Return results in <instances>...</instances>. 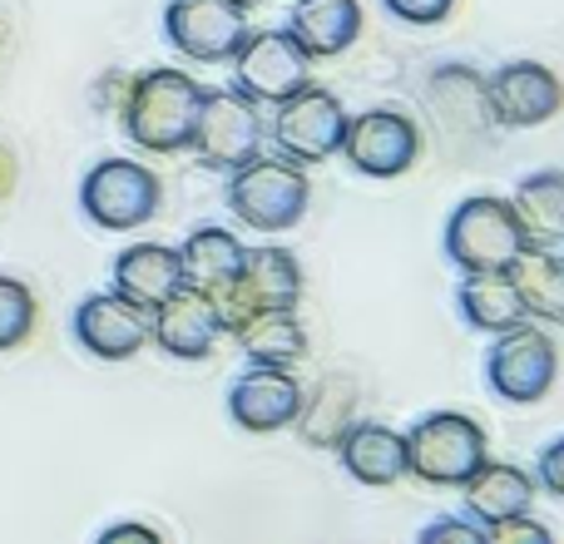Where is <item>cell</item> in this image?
Here are the masks:
<instances>
[{
	"mask_svg": "<svg viewBox=\"0 0 564 544\" xmlns=\"http://www.w3.org/2000/svg\"><path fill=\"white\" fill-rule=\"evenodd\" d=\"M204 95L208 89L174 65H154L144 75H129L124 105H119L124 139L134 149H144V154H184L194 144Z\"/></svg>",
	"mask_w": 564,
	"mask_h": 544,
	"instance_id": "6da1fadb",
	"label": "cell"
},
{
	"mask_svg": "<svg viewBox=\"0 0 564 544\" xmlns=\"http://www.w3.org/2000/svg\"><path fill=\"white\" fill-rule=\"evenodd\" d=\"M224 204L253 233H288V228H297L307 218V204H312L307 168L258 154L224 178Z\"/></svg>",
	"mask_w": 564,
	"mask_h": 544,
	"instance_id": "7a4b0ae2",
	"label": "cell"
},
{
	"mask_svg": "<svg viewBox=\"0 0 564 544\" xmlns=\"http://www.w3.org/2000/svg\"><path fill=\"white\" fill-rule=\"evenodd\" d=\"M406 436V476L436 490H460L490 460L486 426L466 411H426Z\"/></svg>",
	"mask_w": 564,
	"mask_h": 544,
	"instance_id": "3957f363",
	"label": "cell"
},
{
	"mask_svg": "<svg viewBox=\"0 0 564 544\" xmlns=\"http://www.w3.org/2000/svg\"><path fill=\"white\" fill-rule=\"evenodd\" d=\"M441 248H446V263H456L460 272H506L525 253V233L510 214V198L470 194L451 208Z\"/></svg>",
	"mask_w": 564,
	"mask_h": 544,
	"instance_id": "277c9868",
	"label": "cell"
},
{
	"mask_svg": "<svg viewBox=\"0 0 564 544\" xmlns=\"http://www.w3.org/2000/svg\"><path fill=\"white\" fill-rule=\"evenodd\" d=\"M164 204V184L139 159H99L79 178V214L105 233H134Z\"/></svg>",
	"mask_w": 564,
	"mask_h": 544,
	"instance_id": "5b68a950",
	"label": "cell"
},
{
	"mask_svg": "<svg viewBox=\"0 0 564 544\" xmlns=\"http://www.w3.org/2000/svg\"><path fill=\"white\" fill-rule=\"evenodd\" d=\"M560 377V347L545 327L520 322V327L490 337L486 351V387L496 391V401L506 406H535L555 391Z\"/></svg>",
	"mask_w": 564,
	"mask_h": 544,
	"instance_id": "8992f818",
	"label": "cell"
},
{
	"mask_svg": "<svg viewBox=\"0 0 564 544\" xmlns=\"http://www.w3.org/2000/svg\"><path fill=\"white\" fill-rule=\"evenodd\" d=\"M312 85V59L288 30H248L238 55L228 59V89L258 109H273Z\"/></svg>",
	"mask_w": 564,
	"mask_h": 544,
	"instance_id": "52a82bcc",
	"label": "cell"
},
{
	"mask_svg": "<svg viewBox=\"0 0 564 544\" xmlns=\"http://www.w3.org/2000/svg\"><path fill=\"white\" fill-rule=\"evenodd\" d=\"M347 105H341L332 89L307 85L292 99L273 105V119H268V139H273L278 159L307 168V164H327V159L341 154V134H347Z\"/></svg>",
	"mask_w": 564,
	"mask_h": 544,
	"instance_id": "ba28073f",
	"label": "cell"
},
{
	"mask_svg": "<svg viewBox=\"0 0 564 544\" xmlns=\"http://www.w3.org/2000/svg\"><path fill=\"white\" fill-rule=\"evenodd\" d=\"M263 144H268L263 109L238 99L234 89H208L204 109H198V124H194V144H188L198 154V164L228 178L248 159L263 154Z\"/></svg>",
	"mask_w": 564,
	"mask_h": 544,
	"instance_id": "9c48e42d",
	"label": "cell"
},
{
	"mask_svg": "<svg viewBox=\"0 0 564 544\" xmlns=\"http://www.w3.org/2000/svg\"><path fill=\"white\" fill-rule=\"evenodd\" d=\"M248 30V0H164V40L194 65H228Z\"/></svg>",
	"mask_w": 564,
	"mask_h": 544,
	"instance_id": "30bf717a",
	"label": "cell"
},
{
	"mask_svg": "<svg viewBox=\"0 0 564 544\" xmlns=\"http://www.w3.org/2000/svg\"><path fill=\"white\" fill-rule=\"evenodd\" d=\"M421 124L411 115L391 105L361 109L347 119V134H341V159L351 164V174L361 178H401L411 164L421 159Z\"/></svg>",
	"mask_w": 564,
	"mask_h": 544,
	"instance_id": "8fae6325",
	"label": "cell"
},
{
	"mask_svg": "<svg viewBox=\"0 0 564 544\" xmlns=\"http://www.w3.org/2000/svg\"><path fill=\"white\" fill-rule=\"evenodd\" d=\"M486 105L500 129H535L564 109V85L540 59H506L486 75Z\"/></svg>",
	"mask_w": 564,
	"mask_h": 544,
	"instance_id": "7c38bea8",
	"label": "cell"
},
{
	"mask_svg": "<svg viewBox=\"0 0 564 544\" xmlns=\"http://www.w3.org/2000/svg\"><path fill=\"white\" fill-rule=\"evenodd\" d=\"M302 387L292 371L282 367H243L234 381H228V421L238 431H253V436H273V431H288L302 411Z\"/></svg>",
	"mask_w": 564,
	"mask_h": 544,
	"instance_id": "4fadbf2b",
	"label": "cell"
},
{
	"mask_svg": "<svg viewBox=\"0 0 564 544\" xmlns=\"http://www.w3.org/2000/svg\"><path fill=\"white\" fill-rule=\"evenodd\" d=\"M69 331H75L79 351H89L95 361H129L149 347V312H139L119 292H89L79 297Z\"/></svg>",
	"mask_w": 564,
	"mask_h": 544,
	"instance_id": "5bb4252c",
	"label": "cell"
},
{
	"mask_svg": "<svg viewBox=\"0 0 564 544\" xmlns=\"http://www.w3.org/2000/svg\"><path fill=\"white\" fill-rule=\"evenodd\" d=\"M218 337H224V331H218V322H214V307H208V297L194 287H178L174 297L149 312V341L174 361L214 357Z\"/></svg>",
	"mask_w": 564,
	"mask_h": 544,
	"instance_id": "9a60e30c",
	"label": "cell"
},
{
	"mask_svg": "<svg viewBox=\"0 0 564 544\" xmlns=\"http://www.w3.org/2000/svg\"><path fill=\"white\" fill-rule=\"evenodd\" d=\"M332 450H337L341 470L367 490H387L406 480V436L387 421H351Z\"/></svg>",
	"mask_w": 564,
	"mask_h": 544,
	"instance_id": "2e32d148",
	"label": "cell"
},
{
	"mask_svg": "<svg viewBox=\"0 0 564 544\" xmlns=\"http://www.w3.org/2000/svg\"><path fill=\"white\" fill-rule=\"evenodd\" d=\"M184 287V268H178V248L169 243H129L109 263V292L134 302L139 312H154Z\"/></svg>",
	"mask_w": 564,
	"mask_h": 544,
	"instance_id": "e0dca14e",
	"label": "cell"
},
{
	"mask_svg": "<svg viewBox=\"0 0 564 544\" xmlns=\"http://www.w3.org/2000/svg\"><path fill=\"white\" fill-rule=\"evenodd\" d=\"M535 505V476L516 460H486L476 476L460 486V515L476 520L480 530L500 525V520L530 515Z\"/></svg>",
	"mask_w": 564,
	"mask_h": 544,
	"instance_id": "ac0fdd59",
	"label": "cell"
},
{
	"mask_svg": "<svg viewBox=\"0 0 564 544\" xmlns=\"http://www.w3.org/2000/svg\"><path fill=\"white\" fill-rule=\"evenodd\" d=\"M282 30L297 40L307 59H337L361 40V6L357 0H297Z\"/></svg>",
	"mask_w": 564,
	"mask_h": 544,
	"instance_id": "d6986e66",
	"label": "cell"
},
{
	"mask_svg": "<svg viewBox=\"0 0 564 544\" xmlns=\"http://www.w3.org/2000/svg\"><path fill=\"white\" fill-rule=\"evenodd\" d=\"M456 312L470 331H486V337H500V331L520 327L525 317V302H520L516 282L506 272H460L456 282Z\"/></svg>",
	"mask_w": 564,
	"mask_h": 544,
	"instance_id": "ffe728a7",
	"label": "cell"
},
{
	"mask_svg": "<svg viewBox=\"0 0 564 544\" xmlns=\"http://www.w3.org/2000/svg\"><path fill=\"white\" fill-rule=\"evenodd\" d=\"M525 248H560L564 243V168H535L510 194Z\"/></svg>",
	"mask_w": 564,
	"mask_h": 544,
	"instance_id": "44dd1931",
	"label": "cell"
},
{
	"mask_svg": "<svg viewBox=\"0 0 564 544\" xmlns=\"http://www.w3.org/2000/svg\"><path fill=\"white\" fill-rule=\"evenodd\" d=\"M243 253L248 243L234 228L218 224H198L194 233L178 243V268H184V287L194 292H214L218 282H234L243 272Z\"/></svg>",
	"mask_w": 564,
	"mask_h": 544,
	"instance_id": "7402d4cb",
	"label": "cell"
},
{
	"mask_svg": "<svg viewBox=\"0 0 564 544\" xmlns=\"http://www.w3.org/2000/svg\"><path fill=\"white\" fill-rule=\"evenodd\" d=\"M238 347H243L248 367H282L292 371L307 351V331L297 322V307H263L253 312V322H243L238 331Z\"/></svg>",
	"mask_w": 564,
	"mask_h": 544,
	"instance_id": "603a6c76",
	"label": "cell"
},
{
	"mask_svg": "<svg viewBox=\"0 0 564 544\" xmlns=\"http://www.w3.org/2000/svg\"><path fill=\"white\" fill-rule=\"evenodd\" d=\"M506 278L516 282L530 322H555V327H564V253H555V248H525L506 268Z\"/></svg>",
	"mask_w": 564,
	"mask_h": 544,
	"instance_id": "cb8c5ba5",
	"label": "cell"
},
{
	"mask_svg": "<svg viewBox=\"0 0 564 544\" xmlns=\"http://www.w3.org/2000/svg\"><path fill=\"white\" fill-rule=\"evenodd\" d=\"M243 282L263 307H297L302 302V263L282 243H253L243 253Z\"/></svg>",
	"mask_w": 564,
	"mask_h": 544,
	"instance_id": "d4e9b609",
	"label": "cell"
},
{
	"mask_svg": "<svg viewBox=\"0 0 564 544\" xmlns=\"http://www.w3.org/2000/svg\"><path fill=\"white\" fill-rule=\"evenodd\" d=\"M35 331V292L20 278L0 272V351H15Z\"/></svg>",
	"mask_w": 564,
	"mask_h": 544,
	"instance_id": "484cf974",
	"label": "cell"
},
{
	"mask_svg": "<svg viewBox=\"0 0 564 544\" xmlns=\"http://www.w3.org/2000/svg\"><path fill=\"white\" fill-rule=\"evenodd\" d=\"M204 297H208V307H214V322H218V331H224V337H238V331H243V322H253V312H258V302H253V292H248L243 272H238L234 282H218V287L204 292Z\"/></svg>",
	"mask_w": 564,
	"mask_h": 544,
	"instance_id": "4316f807",
	"label": "cell"
},
{
	"mask_svg": "<svg viewBox=\"0 0 564 544\" xmlns=\"http://www.w3.org/2000/svg\"><path fill=\"white\" fill-rule=\"evenodd\" d=\"M391 20L401 25H416V30H431V25H446L456 15V0H377Z\"/></svg>",
	"mask_w": 564,
	"mask_h": 544,
	"instance_id": "83f0119b",
	"label": "cell"
},
{
	"mask_svg": "<svg viewBox=\"0 0 564 544\" xmlns=\"http://www.w3.org/2000/svg\"><path fill=\"white\" fill-rule=\"evenodd\" d=\"M416 544H486V530L466 515H436L421 525Z\"/></svg>",
	"mask_w": 564,
	"mask_h": 544,
	"instance_id": "f1b7e54d",
	"label": "cell"
},
{
	"mask_svg": "<svg viewBox=\"0 0 564 544\" xmlns=\"http://www.w3.org/2000/svg\"><path fill=\"white\" fill-rule=\"evenodd\" d=\"M530 476H535V490L564 500V436H555V440H545V446H540L535 470H530Z\"/></svg>",
	"mask_w": 564,
	"mask_h": 544,
	"instance_id": "f546056e",
	"label": "cell"
},
{
	"mask_svg": "<svg viewBox=\"0 0 564 544\" xmlns=\"http://www.w3.org/2000/svg\"><path fill=\"white\" fill-rule=\"evenodd\" d=\"M486 544H555V535H550V525H540L535 515H516V520L490 525Z\"/></svg>",
	"mask_w": 564,
	"mask_h": 544,
	"instance_id": "4dcf8cb0",
	"label": "cell"
},
{
	"mask_svg": "<svg viewBox=\"0 0 564 544\" xmlns=\"http://www.w3.org/2000/svg\"><path fill=\"white\" fill-rule=\"evenodd\" d=\"M95 544H164V535L154 525H144V520H119V525L99 530Z\"/></svg>",
	"mask_w": 564,
	"mask_h": 544,
	"instance_id": "1f68e13d",
	"label": "cell"
},
{
	"mask_svg": "<svg viewBox=\"0 0 564 544\" xmlns=\"http://www.w3.org/2000/svg\"><path fill=\"white\" fill-rule=\"evenodd\" d=\"M124 89H129V75H105V79H99V89H95V105L99 109H115V115H119Z\"/></svg>",
	"mask_w": 564,
	"mask_h": 544,
	"instance_id": "d6a6232c",
	"label": "cell"
}]
</instances>
